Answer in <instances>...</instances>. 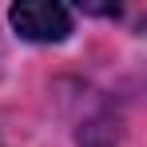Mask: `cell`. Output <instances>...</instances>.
<instances>
[{
    "mask_svg": "<svg viewBox=\"0 0 147 147\" xmlns=\"http://www.w3.org/2000/svg\"><path fill=\"white\" fill-rule=\"evenodd\" d=\"M8 20L16 28V36H24L32 44H60L72 32V12L64 4H48V0H24L8 8Z\"/></svg>",
    "mask_w": 147,
    "mask_h": 147,
    "instance_id": "cell-1",
    "label": "cell"
}]
</instances>
